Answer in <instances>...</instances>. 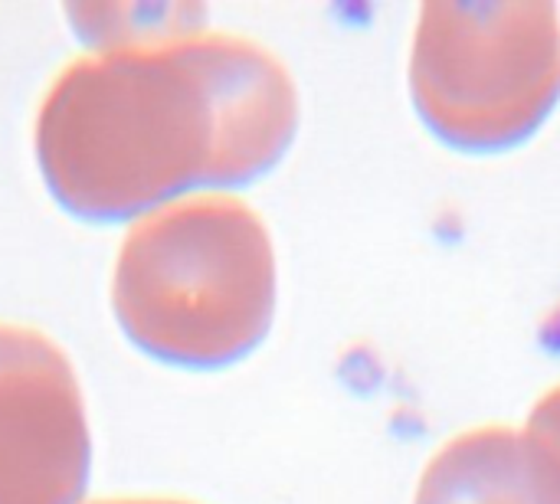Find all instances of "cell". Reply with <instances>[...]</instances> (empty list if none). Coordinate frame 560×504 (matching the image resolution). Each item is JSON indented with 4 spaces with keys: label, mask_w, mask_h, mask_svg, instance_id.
I'll return each instance as SVG.
<instances>
[{
    "label": "cell",
    "mask_w": 560,
    "mask_h": 504,
    "mask_svg": "<svg viewBox=\"0 0 560 504\" xmlns=\"http://www.w3.org/2000/svg\"><path fill=\"white\" fill-rule=\"evenodd\" d=\"M289 128L279 66L253 43L200 30L72 59L36 112L33 151L66 213L118 223L256 177Z\"/></svg>",
    "instance_id": "obj_1"
},
{
    "label": "cell",
    "mask_w": 560,
    "mask_h": 504,
    "mask_svg": "<svg viewBox=\"0 0 560 504\" xmlns=\"http://www.w3.org/2000/svg\"><path fill=\"white\" fill-rule=\"evenodd\" d=\"M112 312L148 358L210 371L243 358L272 312V253L249 207L187 197L128 230L112 272Z\"/></svg>",
    "instance_id": "obj_2"
},
{
    "label": "cell",
    "mask_w": 560,
    "mask_h": 504,
    "mask_svg": "<svg viewBox=\"0 0 560 504\" xmlns=\"http://www.w3.org/2000/svg\"><path fill=\"white\" fill-rule=\"evenodd\" d=\"M89 472L92 433L69 354L0 321V504H82Z\"/></svg>",
    "instance_id": "obj_3"
},
{
    "label": "cell",
    "mask_w": 560,
    "mask_h": 504,
    "mask_svg": "<svg viewBox=\"0 0 560 504\" xmlns=\"http://www.w3.org/2000/svg\"><path fill=\"white\" fill-rule=\"evenodd\" d=\"M203 10L187 3H75L66 7L72 33L89 52L148 46L203 30Z\"/></svg>",
    "instance_id": "obj_4"
},
{
    "label": "cell",
    "mask_w": 560,
    "mask_h": 504,
    "mask_svg": "<svg viewBox=\"0 0 560 504\" xmlns=\"http://www.w3.org/2000/svg\"><path fill=\"white\" fill-rule=\"evenodd\" d=\"M89 504H190V502H174V499H102V502Z\"/></svg>",
    "instance_id": "obj_5"
}]
</instances>
